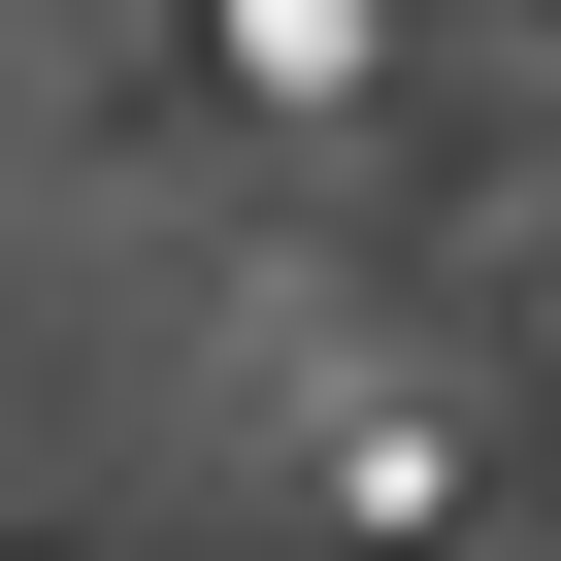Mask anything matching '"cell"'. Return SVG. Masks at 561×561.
<instances>
[{
	"instance_id": "1",
	"label": "cell",
	"mask_w": 561,
	"mask_h": 561,
	"mask_svg": "<svg viewBox=\"0 0 561 561\" xmlns=\"http://www.w3.org/2000/svg\"><path fill=\"white\" fill-rule=\"evenodd\" d=\"M298 528H331V561H430V528H462V397H397V364L298 397Z\"/></svg>"
},
{
	"instance_id": "2",
	"label": "cell",
	"mask_w": 561,
	"mask_h": 561,
	"mask_svg": "<svg viewBox=\"0 0 561 561\" xmlns=\"http://www.w3.org/2000/svg\"><path fill=\"white\" fill-rule=\"evenodd\" d=\"M198 67H231V100H364V67H397V0H198Z\"/></svg>"
},
{
	"instance_id": "3",
	"label": "cell",
	"mask_w": 561,
	"mask_h": 561,
	"mask_svg": "<svg viewBox=\"0 0 561 561\" xmlns=\"http://www.w3.org/2000/svg\"><path fill=\"white\" fill-rule=\"evenodd\" d=\"M495 364H528V397H561V231H528V264H495Z\"/></svg>"
}]
</instances>
